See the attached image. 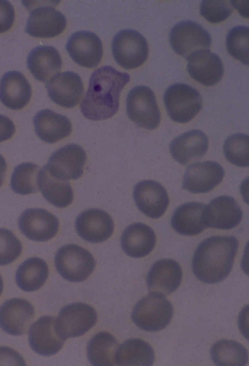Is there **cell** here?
<instances>
[{
    "instance_id": "obj_9",
    "label": "cell",
    "mask_w": 249,
    "mask_h": 366,
    "mask_svg": "<svg viewBox=\"0 0 249 366\" xmlns=\"http://www.w3.org/2000/svg\"><path fill=\"white\" fill-rule=\"evenodd\" d=\"M87 154L80 145L70 143L54 151L45 165L49 174L58 179L68 181L81 177Z\"/></svg>"
},
{
    "instance_id": "obj_27",
    "label": "cell",
    "mask_w": 249,
    "mask_h": 366,
    "mask_svg": "<svg viewBox=\"0 0 249 366\" xmlns=\"http://www.w3.org/2000/svg\"><path fill=\"white\" fill-rule=\"evenodd\" d=\"M156 236L149 226L142 223H136L128 226L123 231L121 244L124 252L135 258L148 255L154 249Z\"/></svg>"
},
{
    "instance_id": "obj_17",
    "label": "cell",
    "mask_w": 249,
    "mask_h": 366,
    "mask_svg": "<svg viewBox=\"0 0 249 366\" xmlns=\"http://www.w3.org/2000/svg\"><path fill=\"white\" fill-rule=\"evenodd\" d=\"M133 195L138 209L152 219L161 217L169 204V198L165 188L151 180H144L137 183L133 189Z\"/></svg>"
},
{
    "instance_id": "obj_32",
    "label": "cell",
    "mask_w": 249,
    "mask_h": 366,
    "mask_svg": "<svg viewBox=\"0 0 249 366\" xmlns=\"http://www.w3.org/2000/svg\"><path fill=\"white\" fill-rule=\"evenodd\" d=\"M118 348V342L112 334L106 331L98 332L89 342L88 358L93 366L116 365Z\"/></svg>"
},
{
    "instance_id": "obj_35",
    "label": "cell",
    "mask_w": 249,
    "mask_h": 366,
    "mask_svg": "<svg viewBox=\"0 0 249 366\" xmlns=\"http://www.w3.org/2000/svg\"><path fill=\"white\" fill-rule=\"evenodd\" d=\"M223 150L226 159L240 167L249 166V136L242 133L232 135L225 140Z\"/></svg>"
},
{
    "instance_id": "obj_2",
    "label": "cell",
    "mask_w": 249,
    "mask_h": 366,
    "mask_svg": "<svg viewBox=\"0 0 249 366\" xmlns=\"http://www.w3.org/2000/svg\"><path fill=\"white\" fill-rule=\"evenodd\" d=\"M239 247L233 236H216L204 240L197 246L192 260L193 272L199 280L216 283L231 272Z\"/></svg>"
},
{
    "instance_id": "obj_30",
    "label": "cell",
    "mask_w": 249,
    "mask_h": 366,
    "mask_svg": "<svg viewBox=\"0 0 249 366\" xmlns=\"http://www.w3.org/2000/svg\"><path fill=\"white\" fill-rule=\"evenodd\" d=\"M49 268L46 261L38 257H31L23 261L16 273V282L22 290L33 292L41 288L47 280Z\"/></svg>"
},
{
    "instance_id": "obj_36",
    "label": "cell",
    "mask_w": 249,
    "mask_h": 366,
    "mask_svg": "<svg viewBox=\"0 0 249 366\" xmlns=\"http://www.w3.org/2000/svg\"><path fill=\"white\" fill-rule=\"evenodd\" d=\"M249 27L238 25L231 28L226 38L229 53L245 65H249Z\"/></svg>"
},
{
    "instance_id": "obj_25",
    "label": "cell",
    "mask_w": 249,
    "mask_h": 366,
    "mask_svg": "<svg viewBox=\"0 0 249 366\" xmlns=\"http://www.w3.org/2000/svg\"><path fill=\"white\" fill-rule=\"evenodd\" d=\"M209 147V140L202 131L194 129L175 138L169 145L170 153L178 163L186 165L202 157Z\"/></svg>"
},
{
    "instance_id": "obj_3",
    "label": "cell",
    "mask_w": 249,
    "mask_h": 366,
    "mask_svg": "<svg viewBox=\"0 0 249 366\" xmlns=\"http://www.w3.org/2000/svg\"><path fill=\"white\" fill-rule=\"evenodd\" d=\"M173 312L171 302L163 295L151 293L137 303L131 318L140 329L147 331H157L169 324Z\"/></svg>"
},
{
    "instance_id": "obj_14",
    "label": "cell",
    "mask_w": 249,
    "mask_h": 366,
    "mask_svg": "<svg viewBox=\"0 0 249 366\" xmlns=\"http://www.w3.org/2000/svg\"><path fill=\"white\" fill-rule=\"evenodd\" d=\"M66 49L71 57L79 65L92 68L97 67L102 58V42L95 33L80 31L72 34L68 40Z\"/></svg>"
},
{
    "instance_id": "obj_29",
    "label": "cell",
    "mask_w": 249,
    "mask_h": 366,
    "mask_svg": "<svg viewBox=\"0 0 249 366\" xmlns=\"http://www.w3.org/2000/svg\"><path fill=\"white\" fill-rule=\"evenodd\" d=\"M37 183L44 198L55 207L63 208L72 203L74 193L70 183L53 176L45 166L39 171Z\"/></svg>"
},
{
    "instance_id": "obj_28",
    "label": "cell",
    "mask_w": 249,
    "mask_h": 366,
    "mask_svg": "<svg viewBox=\"0 0 249 366\" xmlns=\"http://www.w3.org/2000/svg\"><path fill=\"white\" fill-rule=\"evenodd\" d=\"M28 69L37 80L46 82L61 70L62 61L58 51L51 46H39L33 49L28 54Z\"/></svg>"
},
{
    "instance_id": "obj_21",
    "label": "cell",
    "mask_w": 249,
    "mask_h": 366,
    "mask_svg": "<svg viewBox=\"0 0 249 366\" xmlns=\"http://www.w3.org/2000/svg\"><path fill=\"white\" fill-rule=\"evenodd\" d=\"M182 272L179 263L171 259L160 260L150 269L146 278L148 290L162 295H169L181 284Z\"/></svg>"
},
{
    "instance_id": "obj_22",
    "label": "cell",
    "mask_w": 249,
    "mask_h": 366,
    "mask_svg": "<svg viewBox=\"0 0 249 366\" xmlns=\"http://www.w3.org/2000/svg\"><path fill=\"white\" fill-rule=\"evenodd\" d=\"M187 59L190 76L205 86L216 85L223 76L224 69L221 58L209 50L197 51Z\"/></svg>"
},
{
    "instance_id": "obj_19",
    "label": "cell",
    "mask_w": 249,
    "mask_h": 366,
    "mask_svg": "<svg viewBox=\"0 0 249 366\" xmlns=\"http://www.w3.org/2000/svg\"><path fill=\"white\" fill-rule=\"evenodd\" d=\"M66 25V18L60 11L51 6H41L30 13L25 32L34 37L51 38L62 34Z\"/></svg>"
},
{
    "instance_id": "obj_8",
    "label": "cell",
    "mask_w": 249,
    "mask_h": 366,
    "mask_svg": "<svg viewBox=\"0 0 249 366\" xmlns=\"http://www.w3.org/2000/svg\"><path fill=\"white\" fill-rule=\"evenodd\" d=\"M169 40L174 51L187 59L197 51L209 50L212 42L210 33L199 24L191 20L175 25L170 32Z\"/></svg>"
},
{
    "instance_id": "obj_41",
    "label": "cell",
    "mask_w": 249,
    "mask_h": 366,
    "mask_svg": "<svg viewBox=\"0 0 249 366\" xmlns=\"http://www.w3.org/2000/svg\"><path fill=\"white\" fill-rule=\"evenodd\" d=\"M15 130L13 121L7 116L0 114V142L11 139Z\"/></svg>"
},
{
    "instance_id": "obj_7",
    "label": "cell",
    "mask_w": 249,
    "mask_h": 366,
    "mask_svg": "<svg viewBox=\"0 0 249 366\" xmlns=\"http://www.w3.org/2000/svg\"><path fill=\"white\" fill-rule=\"evenodd\" d=\"M112 51L116 62L125 69H133L146 60L149 48L145 38L133 29L118 32L112 42Z\"/></svg>"
},
{
    "instance_id": "obj_1",
    "label": "cell",
    "mask_w": 249,
    "mask_h": 366,
    "mask_svg": "<svg viewBox=\"0 0 249 366\" xmlns=\"http://www.w3.org/2000/svg\"><path fill=\"white\" fill-rule=\"evenodd\" d=\"M129 80L128 73L120 72L111 66L96 70L90 76L80 105L83 116L92 121L112 117L118 111L121 92Z\"/></svg>"
},
{
    "instance_id": "obj_42",
    "label": "cell",
    "mask_w": 249,
    "mask_h": 366,
    "mask_svg": "<svg viewBox=\"0 0 249 366\" xmlns=\"http://www.w3.org/2000/svg\"><path fill=\"white\" fill-rule=\"evenodd\" d=\"M7 170V163L4 157L0 154V187L2 186Z\"/></svg>"
},
{
    "instance_id": "obj_10",
    "label": "cell",
    "mask_w": 249,
    "mask_h": 366,
    "mask_svg": "<svg viewBox=\"0 0 249 366\" xmlns=\"http://www.w3.org/2000/svg\"><path fill=\"white\" fill-rule=\"evenodd\" d=\"M97 315L91 306L82 302L70 304L60 311L56 325L65 338L83 335L95 324Z\"/></svg>"
},
{
    "instance_id": "obj_38",
    "label": "cell",
    "mask_w": 249,
    "mask_h": 366,
    "mask_svg": "<svg viewBox=\"0 0 249 366\" xmlns=\"http://www.w3.org/2000/svg\"><path fill=\"white\" fill-rule=\"evenodd\" d=\"M232 12L230 2L225 0H203L200 5V15L212 23L224 21Z\"/></svg>"
},
{
    "instance_id": "obj_31",
    "label": "cell",
    "mask_w": 249,
    "mask_h": 366,
    "mask_svg": "<svg viewBox=\"0 0 249 366\" xmlns=\"http://www.w3.org/2000/svg\"><path fill=\"white\" fill-rule=\"evenodd\" d=\"M155 354L152 347L144 340L132 338L118 348L116 364L119 366H152Z\"/></svg>"
},
{
    "instance_id": "obj_24",
    "label": "cell",
    "mask_w": 249,
    "mask_h": 366,
    "mask_svg": "<svg viewBox=\"0 0 249 366\" xmlns=\"http://www.w3.org/2000/svg\"><path fill=\"white\" fill-rule=\"evenodd\" d=\"M36 134L45 142L56 143L71 134L72 125L65 116L49 109L38 111L33 118Z\"/></svg>"
},
{
    "instance_id": "obj_43",
    "label": "cell",
    "mask_w": 249,
    "mask_h": 366,
    "mask_svg": "<svg viewBox=\"0 0 249 366\" xmlns=\"http://www.w3.org/2000/svg\"><path fill=\"white\" fill-rule=\"evenodd\" d=\"M3 288V282L1 276L0 275V296L2 292Z\"/></svg>"
},
{
    "instance_id": "obj_23",
    "label": "cell",
    "mask_w": 249,
    "mask_h": 366,
    "mask_svg": "<svg viewBox=\"0 0 249 366\" xmlns=\"http://www.w3.org/2000/svg\"><path fill=\"white\" fill-rule=\"evenodd\" d=\"M32 96L30 84L20 72L9 71L0 81V101L6 107L14 110L24 108Z\"/></svg>"
},
{
    "instance_id": "obj_33",
    "label": "cell",
    "mask_w": 249,
    "mask_h": 366,
    "mask_svg": "<svg viewBox=\"0 0 249 366\" xmlns=\"http://www.w3.org/2000/svg\"><path fill=\"white\" fill-rule=\"evenodd\" d=\"M211 355L217 366H245L248 361V350L235 341L222 339L211 349Z\"/></svg>"
},
{
    "instance_id": "obj_18",
    "label": "cell",
    "mask_w": 249,
    "mask_h": 366,
    "mask_svg": "<svg viewBox=\"0 0 249 366\" xmlns=\"http://www.w3.org/2000/svg\"><path fill=\"white\" fill-rule=\"evenodd\" d=\"M35 315L33 305L21 298H13L0 307V327L8 334L19 335L26 332Z\"/></svg>"
},
{
    "instance_id": "obj_20",
    "label": "cell",
    "mask_w": 249,
    "mask_h": 366,
    "mask_svg": "<svg viewBox=\"0 0 249 366\" xmlns=\"http://www.w3.org/2000/svg\"><path fill=\"white\" fill-rule=\"evenodd\" d=\"M243 215L237 202L230 196L216 197L206 206L207 227L225 230L233 228L240 224Z\"/></svg>"
},
{
    "instance_id": "obj_37",
    "label": "cell",
    "mask_w": 249,
    "mask_h": 366,
    "mask_svg": "<svg viewBox=\"0 0 249 366\" xmlns=\"http://www.w3.org/2000/svg\"><path fill=\"white\" fill-rule=\"evenodd\" d=\"M22 251V244L16 235L9 229L0 228V265L13 262Z\"/></svg>"
},
{
    "instance_id": "obj_39",
    "label": "cell",
    "mask_w": 249,
    "mask_h": 366,
    "mask_svg": "<svg viewBox=\"0 0 249 366\" xmlns=\"http://www.w3.org/2000/svg\"><path fill=\"white\" fill-rule=\"evenodd\" d=\"M15 17L12 4L7 0H0V33L6 32L12 28Z\"/></svg>"
},
{
    "instance_id": "obj_6",
    "label": "cell",
    "mask_w": 249,
    "mask_h": 366,
    "mask_svg": "<svg viewBox=\"0 0 249 366\" xmlns=\"http://www.w3.org/2000/svg\"><path fill=\"white\" fill-rule=\"evenodd\" d=\"M126 112L129 119L147 130L157 128L160 122V112L152 90L145 86L133 87L127 94Z\"/></svg>"
},
{
    "instance_id": "obj_12",
    "label": "cell",
    "mask_w": 249,
    "mask_h": 366,
    "mask_svg": "<svg viewBox=\"0 0 249 366\" xmlns=\"http://www.w3.org/2000/svg\"><path fill=\"white\" fill-rule=\"evenodd\" d=\"M66 338L59 332L55 317L45 315L30 327L29 343L36 353L49 356L57 353L62 348Z\"/></svg>"
},
{
    "instance_id": "obj_11",
    "label": "cell",
    "mask_w": 249,
    "mask_h": 366,
    "mask_svg": "<svg viewBox=\"0 0 249 366\" xmlns=\"http://www.w3.org/2000/svg\"><path fill=\"white\" fill-rule=\"evenodd\" d=\"M18 226L28 239L36 242H45L56 235L59 222L54 214L46 209L30 208L20 214Z\"/></svg>"
},
{
    "instance_id": "obj_16",
    "label": "cell",
    "mask_w": 249,
    "mask_h": 366,
    "mask_svg": "<svg viewBox=\"0 0 249 366\" xmlns=\"http://www.w3.org/2000/svg\"><path fill=\"white\" fill-rule=\"evenodd\" d=\"M46 88L53 102L67 108L77 105L84 93V85L81 77L70 71L53 76L47 82Z\"/></svg>"
},
{
    "instance_id": "obj_4",
    "label": "cell",
    "mask_w": 249,
    "mask_h": 366,
    "mask_svg": "<svg viewBox=\"0 0 249 366\" xmlns=\"http://www.w3.org/2000/svg\"><path fill=\"white\" fill-rule=\"evenodd\" d=\"M54 264L59 274L66 280L81 282L93 272L95 261L86 248L75 244L63 245L56 252Z\"/></svg>"
},
{
    "instance_id": "obj_26",
    "label": "cell",
    "mask_w": 249,
    "mask_h": 366,
    "mask_svg": "<svg viewBox=\"0 0 249 366\" xmlns=\"http://www.w3.org/2000/svg\"><path fill=\"white\" fill-rule=\"evenodd\" d=\"M204 204L191 202L183 204L174 212L171 219L173 228L185 236L199 234L207 228Z\"/></svg>"
},
{
    "instance_id": "obj_13",
    "label": "cell",
    "mask_w": 249,
    "mask_h": 366,
    "mask_svg": "<svg viewBox=\"0 0 249 366\" xmlns=\"http://www.w3.org/2000/svg\"><path fill=\"white\" fill-rule=\"evenodd\" d=\"M75 227L78 235L86 241L99 243L112 235L114 224L112 217L105 210L89 209L76 218Z\"/></svg>"
},
{
    "instance_id": "obj_34",
    "label": "cell",
    "mask_w": 249,
    "mask_h": 366,
    "mask_svg": "<svg viewBox=\"0 0 249 366\" xmlns=\"http://www.w3.org/2000/svg\"><path fill=\"white\" fill-rule=\"evenodd\" d=\"M39 167L33 162H24L17 166L11 175L10 186L16 193L27 195L38 190L37 178Z\"/></svg>"
},
{
    "instance_id": "obj_15",
    "label": "cell",
    "mask_w": 249,
    "mask_h": 366,
    "mask_svg": "<svg viewBox=\"0 0 249 366\" xmlns=\"http://www.w3.org/2000/svg\"><path fill=\"white\" fill-rule=\"evenodd\" d=\"M224 175L223 167L215 161L194 163L185 171L182 187L193 193H206L218 185Z\"/></svg>"
},
{
    "instance_id": "obj_40",
    "label": "cell",
    "mask_w": 249,
    "mask_h": 366,
    "mask_svg": "<svg viewBox=\"0 0 249 366\" xmlns=\"http://www.w3.org/2000/svg\"><path fill=\"white\" fill-rule=\"evenodd\" d=\"M0 365L25 366L22 357L13 349L0 347Z\"/></svg>"
},
{
    "instance_id": "obj_5",
    "label": "cell",
    "mask_w": 249,
    "mask_h": 366,
    "mask_svg": "<svg viewBox=\"0 0 249 366\" xmlns=\"http://www.w3.org/2000/svg\"><path fill=\"white\" fill-rule=\"evenodd\" d=\"M168 116L173 121L184 123L191 121L200 111L202 100L199 92L183 83L169 86L163 96Z\"/></svg>"
}]
</instances>
